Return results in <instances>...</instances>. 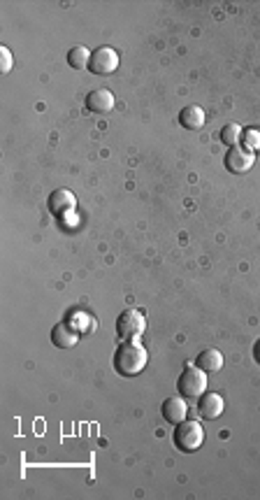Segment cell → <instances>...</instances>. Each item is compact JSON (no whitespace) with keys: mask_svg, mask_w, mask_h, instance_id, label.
Returning <instances> with one entry per match:
<instances>
[{"mask_svg":"<svg viewBox=\"0 0 260 500\" xmlns=\"http://www.w3.org/2000/svg\"><path fill=\"white\" fill-rule=\"evenodd\" d=\"M0 54H3V61H5V65H3V72H8V70L12 68V56H10V49H8V47H3V52H0Z\"/></svg>","mask_w":260,"mask_h":500,"instance_id":"obj_17","label":"cell"},{"mask_svg":"<svg viewBox=\"0 0 260 500\" xmlns=\"http://www.w3.org/2000/svg\"><path fill=\"white\" fill-rule=\"evenodd\" d=\"M196 365L204 372H216V370H221V365H223V354L214 347L202 349L196 359Z\"/></svg>","mask_w":260,"mask_h":500,"instance_id":"obj_12","label":"cell"},{"mask_svg":"<svg viewBox=\"0 0 260 500\" xmlns=\"http://www.w3.org/2000/svg\"><path fill=\"white\" fill-rule=\"evenodd\" d=\"M244 147L251 149V152L260 147V130H256V128H246L244 130Z\"/></svg>","mask_w":260,"mask_h":500,"instance_id":"obj_16","label":"cell"},{"mask_svg":"<svg viewBox=\"0 0 260 500\" xmlns=\"http://www.w3.org/2000/svg\"><path fill=\"white\" fill-rule=\"evenodd\" d=\"M114 367L121 377H135L147 367V349L135 340H123L114 352Z\"/></svg>","mask_w":260,"mask_h":500,"instance_id":"obj_1","label":"cell"},{"mask_svg":"<svg viewBox=\"0 0 260 500\" xmlns=\"http://www.w3.org/2000/svg\"><path fill=\"white\" fill-rule=\"evenodd\" d=\"M86 107L95 114H107L114 107V93L107 89H95L86 95Z\"/></svg>","mask_w":260,"mask_h":500,"instance_id":"obj_11","label":"cell"},{"mask_svg":"<svg viewBox=\"0 0 260 500\" xmlns=\"http://www.w3.org/2000/svg\"><path fill=\"white\" fill-rule=\"evenodd\" d=\"M47 205H49V209L54 214H68L77 207V198L72 196V191H68V189H56L49 196Z\"/></svg>","mask_w":260,"mask_h":500,"instance_id":"obj_10","label":"cell"},{"mask_svg":"<svg viewBox=\"0 0 260 500\" xmlns=\"http://www.w3.org/2000/svg\"><path fill=\"white\" fill-rule=\"evenodd\" d=\"M117 68H119V54L114 47H98V49L91 54L88 70L93 75H112Z\"/></svg>","mask_w":260,"mask_h":500,"instance_id":"obj_5","label":"cell"},{"mask_svg":"<svg viewBox=\"0 0 260 500\" xmlns=\"http://www.w3.org/2000/svg\"><path fill=\"white\" fill-rule=\"evenodd\" d=\"M161 412H163V419L167 421V424H179V421H184L186 417H189V402H186L184 398H167L165 402H163V407H161Z\"/></svg>","mask_w":260,"mask_h":500,"instance_id":"obj_9","label":"cell"},{"mask_svg":"<svg viewBox=\"0 0 260 500\" xmlns=\"http://www.w3.org/2000/svg\"><path fill=\"white\" fill-rule=\"evenodd\" d=\"M253 356H256V361L260 363V340L256 342V347H253Z\"/></svg>","mask_w":260,"mask_h":500,"instance_id":"obj_18","label":"cell"},{"mask_svg":"<svg viewBox=\"0 0 260 500\" xmlns=\"http://www.w3.org/2000/svg\"><path fill=\"white\" fill-rule=\"evenodd\" d=\"M172 440H174V447L179 451H184V454H191V451H198L202 447L204 442V431H202V424L196 419H184L177 424V429L172 433Z\"/></svg>","mask_w":260,"mask_h":500,"instance_id":"obj_2","label":"cell"},{"mask_svg":"<svg viewBox=\"0 0 260 500\" xmlns=\"http://www.w3.org/2000/svg\"><path fill=\"white\" fill-rule=\"evenodd\" d=\"M91 54H93V52H88V47H84V45L72 47V49L68 52V65H70V68H75V70L88 68Z\"/></svg>","mask_w":260,"mask_h":500,"instance_id":"obj_14","label":"cell"},{"mask_svg":"<svg viewBox=\"0 0 260 500\" xmlns=\"http://www.w3.org/2000/svg\"><path fill=\"white\" fill-rule=\"evenodd\" d=\"M51 342L60 349H70L80 342V330L72 328L68 321H60L51 328Z\"/></svg>","mask_w":260,"mask_h":500,"instance_id":"obj_8","label":"cell"},{"mask_svg":"<svg viewBox=\"0 0 260 500\" xmlns=\"http://www.w3.org/2000/svg\"><path fill=\"white\" fill-rule=\"evenodd\" d=\"M253 163H256V156H253L251 149H246L244 144H235L226 152V168L233 174H241L246 170H251Z\"/></svg>","mask_w":260,"mask_h":500,"instance_id":"obj_6","label":"cell"},{"mask_svg":"<svg viewBox=\"0 0 260 500\" xmlns=\"http://www.w3.org/2000/svg\"><path fill=\"white\" fill-rule=\"evenodd\" d=\"M223 409H226V400L221 398L219 394H202L200 398H198V414H200V419H219L223 414Z\"/></svg>","mask_w":260,"mask_h":500,"instance_id":"obj_7","label":"cell"},{"mask_svg":"<svg viewBox=\"0 0 260 500\" xmlns=\"http://www.w3.org/2000/svg\"><path fill=\"white\" fill-rule=\"evenodd\" d=\"M179 122L184 128H191V130H198V128H202V124H204V110L202 107H198V105H189V107H184L179 114Z\"/></svg>","mask_w":260,"mask_h":500,"instance_id":"obj_13","label":"cell"},{"mask_svg":"<svg viewBox=\"0 0 260 500\" xmlns=\"http://www.w3.org/2000/svg\"><path fill=\"white\" fill-rule=\"evenodd\" d=\"M144 326H147V319L140 310L130 307V310L121 312L117 319V333L121 340H137L144 333Z\"/></svg>","mask_w":260,"mask_h":500,"instance_id":"obj_4","label":"cell"},{"mask_svg":"<svg viewBox=\"0 0 260 500\" xmlns=\"http://www.w3.org/2000/svg\"><path fill=\"white\" fill-rule=\"evenodd\" d=\"M177 389L181 398H189V400L200 398L202 394H207V372L200 370L198 365L186 367L177 382Z\"/></svg>","mask_w":260,"mask_h":500,"instance_id":"obj_3","label":"cell"},{"mask_svg":"<svg viewBox=\"0 0 260 500\" xmlns=\"http://www.w3.org/2000/svg\"><path fill=\"white\" fill-rule=\"evenodd\" d=\"M241 137V126L239 124H226L221 128V142L228 144V147H235Z\"/></svg>","mask_w":260,"mask_h":500,"instance_id":"obj_15","label":"cell"}]
</instances>
